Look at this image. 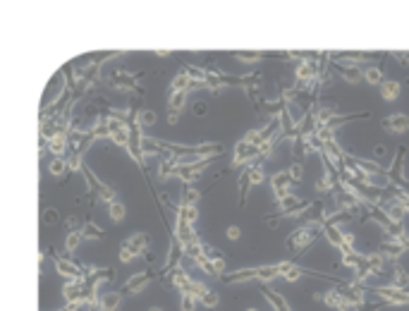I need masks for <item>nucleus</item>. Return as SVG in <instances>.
Segmentation results:
<instances>
[{
	"instance_id": "nucleus-1",
	"label": "nucleus",
	"mask_w": 409,
	"mask_h": 311,
	"mask_svg": "<svg viewBox=\"0 0 409 311\" xmlns=\"http://www.w3.org/2000/svg\"><path fill=\"white\" fill-rule=\"evenodd\" d=\"M318 227H323V223H309L306 227H299V230H297V232L290 237V244H292V247H297V249L309 247V244L314 242V235H316Z\"/></svg>"
},
{
	"instance_id": "nucleus-2",
	"label": "nucleus",
	"mask_w": 409,
	"mask_h": 311,
	"mask_svg": "<svg viewBox=\"0 0 409 311\" xmlns=\"http://www.w3.org/2000/svg\"><path fill=\"white\" fill-rule=\"evenodd\" d=\"M259 156H261L259 146H251V144H247V142H240L237 144V149H234V163H237V165H242L247 160L259 158Z\"/></svg>"
},
{
	"instance_id": "nucleus-20",
	"label": "nucleus",
	"mask_w": 409,
	"mask_h": 311,
	"mask_svg": "<svg viewBox=\"0 0 409 311\" xmlns=\"http://www.w3.org/2000/svg\"><path fill=\"white\" fill-rule=\"evenodd\" d=\"M404 244H397V242H383L381 244V254H385V256H402L404 254Z\"/></svg>"
},
{
	"instance_id": "nucleus-46",
	"label": "nucleus",
	"mask_w": 409,
	"mask_h": 311,
	"mask_svg": "<svg viewBox=\"0 0 409 311\" xmlns=\"http://www.w3.org/2000/svg\"><path fill=\"white\" fill-rule=\"evenodd\" d=\"M93 136H110V127H108V120L106 122H98L93 127Z\"/></svg>"
},
{
	"instance_id": "nucleus-36",
	"label": "nucleus",
	"mask_w": 409,
	"mask_h": 311,
	"mask_svg": "<svg viewBox=\"0 0 409 311\" xmlns=\"http://www.w3.org/2000/svg\"><path fill=\"white\" fill-rule=\"evenodd\" d=\"M65 170H67V160L65 158H53L50 160V172H53V175H62Z\"/></svg>"
},
{
	"instance_id": "nucleus-50",
	"label": "nucleus",
	"mask_w": 409,
	"mask_h": 311,
	"mask_svg": "<svg viewBox=\"0 0 409 311\" xmlns=\"http://www.w3.org/2000/svg\"><path fill=\"white\" fill-rule=\"evenodd\" d=\"M177 118H180L177 110H170V113H167V122H177Z\"/></svg>"
},
{
	"instance_id": "nucleus-4",
	"label": "nucleus",
	"mask_w": 409,
	"mask_h": 311,
	"mask_svg": "<svg viewBox=\"0 0 409 311\" xmlns=\"http://www.w3.org/2000/svg\"><path fill=\"white\" fill-rule=\"evenodd\" d=\"M297 79H299V89H304V86H309L314 79H316V62H311V60H306V62H299V67H297Z\"/></svg>"
},
{
	"instance_id": "nucleus-12",
	"label": "nucleus",
	"mask_w": 409,
	"mask_h": 311,
	"mask_svg": "<svg viewBox=\"0 0 409 311\" xmlns=\"http://www.w3.org/2000/svg\"><path fill=\"white\" fill-rule=\"evenodd\" d=\"M149 280H151V273H149V270H144V273H139V275H134L132 280L127 283V287H125V290H127V292H132V290H134V292H139V290H144V287L149 285Z\"/></svg>"
},
{
	"instance_id": "nucleus-22",
	"label": "nucleus",
	"mask_w": 409,
	"mask_h": 311,
	"mask_svg": "<svg viewBox=\"0 0 409 311\" xmlns=\"http://www.w3.org/2000/svg\"><path fill=\"white\" fill-rule=\"evenodd\" d=\"M192 84V79L187 77V72L184 75H177L175 79H173V84H170V91L173 93H180V91H187V86Z\"/></svg>"
},
{
	"instance_id": "nucleus-9",
	"label": "nucleus",
	"mask_w": 409,
	"mask_h": 311,
	"mask_svg": "<svg viewBox=\"0 0 409 311\" xmlns=\"http://www.w3.org/2000/svg\"><path fill=\"white\" fill-rule=\"evenodd\" d=\"M65 297L67 302H82V292H84V280H77V283H67L65 285Z\"/></svg>"
},
{
	"instance_id": "nucleus-7",
	"label": "nucleus",
	"mask_w": 409,
	"mask_h": 311,
	"mask_svg": "<svg viewBox=\"0 0 409 311\" xmlns=\"http://www.w3.org/2000/svg\"><path fill=\"white\" fill-rule=\"evenodd\" d=\"M290 182H292V177L287 175V172H278L273 180H270V185H273V192H276L278 201H283V199H287L290 194H287V187H290Z\"/></svg>"
},
{
	"instance_id": "nucleus-42",
	"label": "nucleus",
	"mask_w": 409,
	"mask_h": 311,
	"mask_svg": "<svg viewBox=\"0 0 409 311\" xmlns=\"http://www.w3.org/2000/svg\"><path fill=\"white\" fill-rule=\"evenodd\" d=\"M237 58L244 60V62H256V60H261V53L259 51H237Z\"/></svg>"
},
{
	"instance_id": "nucleus-17",
	"label": "nucleus",
	"mask_w": 409,
	"mask_h": 311,
	"mask_svg": "<svg viewBox=\"0 0 409 311\" xmlns=\"http://www.w3.org/2000/svg\"><path fill=\"white\" fill-rule=\"evenodd\" d=\"M323 230H326V237H328V242L335 244V247H343L345 242V235L337 230L335 225H330V223H323Z\"/></svg>"
},
{
	"instance_id": "nucleus-21",
	"label": "nucleus",
	"mask_w": 409,
	"mask_h": 311,
	"mask_svg": "<svg viewBox=\"0 0 409 311\" xmlns=\"http://www.w3.org/2000/svg\"><path fill=\"white\" fill-rule=\"evenodd\" d=\"M343 292H345V297H347V302H350L352 306H359V304L364 302V290H359V287H347Z\"/></svg>"
},
{
	"instance_id": "nucleus-40",
	"label": "nucleus",
	"mask_w": 409,
	"mask_h": 311,
	"mask_svg": "<svg viewBox=\"0 0 409 311\" xmlns=\"http://www.w3.org/2000/svg\"><path fill=\"white\" fill-rule=\"evenodd\" d=\"M196 199H199V192H196V189H184L182 206H194V203H196Z\"/></svg>"
},
{
	"instance_id": "nucleus-39",
	"label": "nucleus",
	"mask_w": 409,
	"mask_h": 311,
	"mask_svg": "<svg viewBox=\"0 0 409 311\" xmlns=\"http://www.w3.org/2000/svg\"><path fill=\"white\" fill-rule=\"evenodd\" d=\"M180 306H182V311H194V306H196V297H194V294H189V292H184Z\"/></svg>"
},
{
	"instance_id": "nucleus-26",
	"label": "nucleus",
	"mask_w": 409,
	"mask_h": 311,
	"mask_svg": "<svg viewBox=\"0 0 409 311\" xmlns=\"http://www.w3.org/2000/svg\"><path fill=\"white\" fill-rule=\"evenodd\" d=\"M276 275H280V266H261V268H256V278H261V280H273Z\"/></svg>"
},
{
	"instance_id": "nucleus-28",
	"label": "nucleus",
	"mask_w": 409,
	"mask_h": 311,
	"mask_svg": "<svg viewBox=\"0 0 409 311\" xmlns=\"http://www.w3.org/2000/svg\"><path fill=\"white\" fill-rule=\"evenodd\" d=\"M364 79H366L368 84H383V72L378 67H368V70H364Z\"/></svg>"
},
{
	"instance_id": "nucleus-10",
	"label": "nucleus",
	"mask_w": 409,
	"mask_h": 311,
	"mask_svg": "<svg viewBox=\"0 0 409 311\" xmlns=\"http://www.w3.org/2000/svg\"><path fill=\"white\" fill-rule=\"evenodd\" d=\"M175 237L184 244V247H187V244H192V242H196V235H194L192 225H187V223H177V232H175Z\"/></svg>"
},
{
	"instance_id": "nucleus-15",
	"label": "nucleus",
	"mask_w": 409,
	"mask_h": 311,
	"mask_svg": "<svg viewBox=\"0 0 409 311\" xmlns=\"http://www.w3.org/2000/svg\"><path fill=\"white\" fill-rule=\"evenodd\" d=\"M280 266V275L283 278H287L290 283H297L299 280V275H301V270L294 266V263H290V261H285V263H278Z\"/></svg>"
},
{
	"instance_id": "nucleus-35",
	"label": "nucleus",
	"mask_w": 409,
	"mask_h": 311,
	"mask_svg": "<svg viewBox=\"0 0 409 311\" xmlns=\"http://www.w3.org/2000/svg\"><path fill=\"white\" fill-rule=\"evenodd\" d=\"M82 235L89 237V239H96V237L103 235V230H100L98 225H93V223H86V225H84V230H82Z\"/></svg>"
},
{
	"instance_id": "nucleus-37",
	"label": "nucleus",
	"mask_w": 409,
	"mask_h": 311,
	"mask_svg": "<svg viewBox=\"0 0 409 311\" xmlns=\"http://www.w3.org/2000/svg\"><path fill=\"white\" fill-rule=\"evenodd\" d=\"M385 213H388V218L393 220V223H400L402 216H404V209H402L400 203H395V206H390V209L385 211Z\"/></svg>"
},
{
	"instance_id": "nucleus-8",
	"label": "nucleus",
	"mask_w": 409,
	"mask_h": 311,
	"mask_svg": "<svg viewBox=\"0 0 409 311\" xmlns=\"http://www.w3.org/2000/svg\"><path fill=\"white\" fill-rule=\"evenodd\" d=\"M385 127L393 129V132H404V129H409V118L402 115V113H395V115L385 120Z\"/></svg>"
},
{
	"instance_id": "nucleus-38",
	"label": "nucleus",
	"mask_w": 409,
	"mask_h": 311,
	"mask_svg": "<svg viewBox=\"0 0 409 311\" xmlns=\"http://www.w3.org/2000/svg\"><path fill=\"white\" fill-rule=\"evenodd\" d=\"M110 218H113V220H122V218H125V203H120V201L110 203Z\"/></svg>"
},
{
	"instance_id": "nucleus-47",
	"label": "nucleus",
	"mask_w": 409,
	"mask_h": 311,
	"mask_svg": "<svg viewBox=\"0 0 409 311\" xmlns=\"http://www.w3.org/2000/svg\"><path fill=\"white\" fill-rule=\"evenodd\" d=\"M79 165H82V156H77V153H75V156H72V158H70V160H67V168L77 170V168H79Z\"/></svg>"
},
{
	"instance_id": "nucleus-53",
	"label": "nucleus",
	"mask_w": 409,
	"mask_h": 311,
	"mask_svg": "<svg viewBox=\"0 0 409 311\" xmlns=\"http://www.w3.org/2000/svg\"><path fill=\"white\" fill-rule=\"evenodd\" d=\"M249 311H256V309H249Z\"/></svg>"
},
{
	"instance_id": "nucleus-44",
	"label": "nucleus",
	"mask_w": 409,
	"mask_h": 311,
	"mask_svg": "<svg viewBox=\"0 0 409 311\" xmlns=\"http://www.w3.org/2000/svg\"><path fill=\"white\" fill-rule=\"evenodd\" d=\"M82 232H70V235H67V244H65V247H67V252H75V249H77V244H79V239H82Z\"/></svg>"
},
{
	"instance_id": "nucleus-48",
	"label": "nucleus",
	"mask_w": 409,
	"mask_h": 311,
	"mask_svg": "<svg viewBox=\"0 0 409 311\" xmlns=\"http://www.w3.org/2000/svg\"><path fill=\"white\" fill-rule=\"evenodd\" d=\"M120 259L125 261V263H129V261L134 259V254L129 252V249H127V247H122V252H120Z\"/></svg>"
},
{
	"instance_id": "nucleus-16",
	"label": "nucleus",
	"mask_w": 409,
	"mask_h": 311,
	"mask_svg": "<svg viewBox=\"0 0 409 311\" xmlns=\"http://www.w3.org/2000/svg\"><path fill=\"white\" fill-rule=\"evenodd\" d=\"M261 292L266 294V299H268L270 304H273V309H276V311H292L290 306H287V304H285V299H283V297H280L278 292H270L268 287H263Z\"/></svg>"
},
{
	"instance_id": "nucleus-13",
	"label": "nucleus",
	"mask_w": 409,
	"mask_h": 311,
	"mask_svg": "<svg viewBox=\"0 0 409 311\" xmlns=\"http://www.w3.org/2000/svg\"><path fill=\"white\" fill-rule=\"evenodd\" d=\"M125 247L134 254V256H139V254L146 249V235H132V237H129V239L125 242Z\"/></svg>"
},
{
	"instance_id": "nucleus-52",
	"label": "nucleus",
	"mask_w": 409,
	"mask_h": 311,
	"mask_svg": "<svg viewBox=\"0 0 409 311\" xmlns=\"http://www.w3.org/2000/svg\"><path fill=\"white\" fill-rule=\"evenodd\" d=\"M151 311H163V309H158V306H153V309H151Z\"/></svg>"
},
{
	"instance_id": "nucleus-25",
	"label": "nucleus",
	"mask_w": 409,
	"mask_h": 311,
	"mask_svg": "<svg viewBox=\"0 0 409 311\" xmlns=\"http://www.w3.org/2000/svg\"><path fill=\"white\" fill-rule=\"evenodd\" d=\"M117 304H120V294H115V292L103 294V299H100V309L103 311H115Z\"/></svg>"
},
{
	"instance_id": "nucleus-6",
	"label": "nucleus",
	"mask_w": 409,
	"mask_h": 311,
	"mask_svg": "<svg viewBox=\"0 0 409 311\" xmlns=\"http://www.w3.org/2000/svg\"><path fill=\"white\" fill-rule=\"evenodd\" d=\"M404 149H397V153H395V160H393V168H390V172H388V177L393 180L395 185H400L402 189H407L409 192V187L404 185V180H402V158H404Z\"/></svg>"
},
{
	"instance_id": "nucleus-51",
	"label": "nucleus",
	"mask_w": 409,
	"mask_h": 311,
	"mask_svg": "<svg viewBox=\"0 0 409 311\" xmlns=\"http://www.w3.org/2000/svg\"><path fill=\"white\" fill-rule=\"evenodd\" d=\"M395 55H397V58H400V60H407V62H409V53H404V51H402V53H395Z\"/></svg>"
},
{
	"instance_id": "nucleus-5",
	"label": "nucleus",
	"mask_w": 409,
	"mask_h": 311,
	"mask_svg": "<svg viewBox=\"0 0 409 311\" xmlns=\"http://www.w3.org/2000/svg\"><path fill=\"white\" fill-rule=\"evenodd\" d=\"M55 270H58L60 275L70 278V280H82V268L75 266L70 259H55Z\"/></svg>"
},
{
	"instance_id": "nucleus-30",
	"label": "nucleus",
	"mask_w": 409,
	"mask_h": 311,
	"mask_svg": "<svg viewBox=\"0 0 409 311\" xmlns=\"http://www.w3.org/2000/svg\"><path fill=\"white\" fill-rule=\"evenodd\" d=\"M156 122V113L153 110H142L139 115H137V125L139 127H151Z\"/></svg>"
},
{
	"instance_id": "nucleus-34",
	"label": "nucleus",
	"mask_w": 409,
	"mask_h": 311,
	"mask_svg": "<svg viewBox=\"0 0 409 311\" xmlns=\"http://www.w3.org/2000/svg\"><path fill=\"white\" fill-rule=\"evenodd\" d=\"M366 266L371 268V273H381V270H383V259H381L378 254H373V256H366Z\"/></svg>"
},
{
	"instance_id": "nucleus-49",
	"label": "nucleus",
	"mask_w": 409,
	"mask_h": 311,
	"mask_svg": "<svg viewBox=\"0 0 409 311\" xmlns=\"http://www.w3.org/2000/svg\"><path fill=\"white\" fill-rule=\"evenodd\" d=\"M227 237H230V239H237V237H240V227L230 225V227H227Z\"/></svg>"
},
{
	"instance_id": "nucleus-18",
	"label": "nucleus",
	"mask_w": 409,
	"mask_h": 311,
	"mask_svg": "<svg viewBox=\"0 0 409 311\" xmlns=\"http://www.w3.org/2000/svg\"><path fill=\"white\" fill-rule=\"evenodd\" d=\"M256 278V268H242L232 273V275H225V283H244V280H251Z\"/></svg>"
},
{
	"instance_id": "nucleus-41",
	"label": "nucleus",
	"mask_w": 409,
	"mask_h": 311,
	"mask_svg": "<svg viewBox=\"0 0 409 311\" xmlns=\"http://www.w3.org/2000/svg\"><path fill=\"white\" fill-rule=\"evenodd\" d=\"M199 299H201L203 304H206V306H216V304H218V294H216V292H211L209 287H206V290L201 292Z\"/></svg>"
},
{
	"instance_id": "nucleus-45",
	"label": "nucleus",
	"mask_w": 409,
	"mask_h": 311,
	"mask_svg": "<svg viewBox=\"0 0 409 311\" xmlns=\"http://www.w3.org/2000/svg\"><path fill=\"white\" fill-rule=\"evenodd\" d=\"M287 175L292 177V182H297V180H301V175H304V168H301V163H294V165H290V170H287Z\"/></svg>"
},
{
	"instance_id": "nucleus-43",
	"label": "nucleus",
	"mask_w": 409,
	"mask_h": 311,
	"mask_svg": "<svg viewBox=\"0 0 409 311\" xmlns=\"http://www.w3.org/2000/svg\"><path fill=\"white\" fill-rule=\"evenodd\" d=\"M142 151L144 153H153V156H156V153L160 151V144H156L153 139H144V142H142Z\"/></svg>"
},
{
	"instance_id": "nucleus-27",
	"label": "nucleus",
	"mask_w": 409,
	"mask_h": 311,
	"mask_svg": "<svg viewBox=\"0 0 409 311\" xmlns=\"http://www.w3.org/2000/svg\"><path fill=\"white\" fill-rule=\"evenodd\" d=\"M247 177H249V185H259V182H263V170H261L259 163H254L251 168H247Z\"/></svg>"
},
{
	"instance_id": "nucleus-33",
	"label": "nucleus",
	"mask_w": 409,
	"mask_h": 311,
	"mask_svg": "<svg viewBox=\"0 0 409 311\" xmlns=\"http://www.w3.org/2000/svg\"><path fill=\"white\" fill-rule=\"evenodd\" d=\"M407 285H409L407 270L397 268V270H395V283H393V287H397V290H407Z\"/></svg>"
},
{
	"instance_id": "nucleus-29",
	"label": "nucleus",
	"mask_w": 409,
	"mask_h": 311,
	"mask_svg": "<svg viewBox=\"0 0 409 311\" xmlns=\"http://www.w3.org/2000/svg\"><path fill=\"white\" fill-rule=\"evenodd\" d=\"M340 72H343V77L347 82H359L361 77H364L359 70H357V65H345V67H340Z\"/></svg>"
},
{
	"instance_id": "nucleus-32",
	"label": "nucleus",
	"mask_w": 409,
	"mask_h": 311,
	"mask_svg": "<svg viewBox=\"0 0 409 311\" xmlns=\"http://www.w3.org/2000/svg\"><path fill=\"white\" fill-rule=\"evenodd\" d=\"M184 101H187V91H180V93H170V110H182Z\"/></svg>"
},
{
	"instance_id": "nucleus-14",
	"label": "nucleus",
	"mask_w": 409,
	"mask_h": 311,
	"mask_svg": "<svg viewBox=\"0 0 409 311\" xmlns=\"http://www.w3.org/2000/svg\"><path fill=\"white\" fill-rule=\"evenodd\" d=\"M192 283H194V280H189V278H187V273H184L182 268H175V273H173V285L180 287L182 292H189V290H192Z\"/></svg>"
},
{
	"instance_id": "nucleus-24",
	"label": "nucleus",
	"mask_w": 409,
	"mask_h": 311,
	"mask_svg": "<svg viewBox=\"0 0 409 311\" xmlns=\"http://www.w3.org/2000/svg\"><path fill=\"white\" fill-rule=\"evenodd\" d=\"M180 256H182V242H180V239H175V242H173V249H170V256H167L165 268H173V266H177Z\"/></svg>"
},
{
	"instance_id": "nucleus-31",
	"label": "nucleus",
	"mask_w": 409,
	"mask_h": 311,
	"mask_svg": "<svg viewBox=\"0 0 409 311\" xmlns=\"http://www.w3.org/2000/svg\"><path fill=\"white\" fill-rule=\"evenodd\" d=\"M364 259H366V256H359L357 252H350V254H345L343 256V263L345 266H352V268H359L361 263H364Z\"/></svg>"
},
{
	"instance_id": "nucleus-23",
	"label": "nucleus",
	"mask_w": 409,
	"mask_h": 311,
	"mask_svg": "<svg viewBox=\"0 0 409 311\" xmlns=\"http://www.w3.org/2000/svg\"><path fill=\"white\" fill-rule=\"evenodd\" d=\"M397 93H400V84L397 82H385V84H381V96L388 98V101L397 98Z\"/></svg>"
},
{
	"instance_id": "nucleus-19",
	"label": "nucleus",
	"mask_w": 409,
	"mask_h": 311,
	"mask_svg": "<svg viewBox=\"0 0 409 311\" xmlns=\"http://www.w3.org/2000/svg\"><path fill=\"white\" fill-rule=\"evenodd\" d=\"M177 223H187V225H194V220H196V209L194 206H180V211H177Z\"/></svg>"
},
{
	"instance_id": "nucleus-3",
	"label": "nucleus",
	"mask_w": 409,
	"mask_h": 311,
	"mask_svg": "<svg viewBox=\"0 0 409 311\" xmlns=\"http://www.w3.org/2000/svg\"><path fill=\"white\" fill-rule=\"evenodd\" d=\"M376 294L383 297V302L390 304H409V294L404 290H397V287H378Z\"/></svg>"
},
{
	"instance_id": "nucleus-11",
	"label": "nucleus",
	"mask_w": 409,
	"mask_h": 311,
	"mask_svg": "<svg viewBox=\"0 0 409 311\" xmlns=\"http://www.w3.org/2000/svg\"><path fill=\"white\" fill-rule=\"evenodd\" d=\"M67 149V136L65 134H58V136H53L48 142V151L55 156V158H62V153H65Z\"/></svg>"
}]
</instances>
